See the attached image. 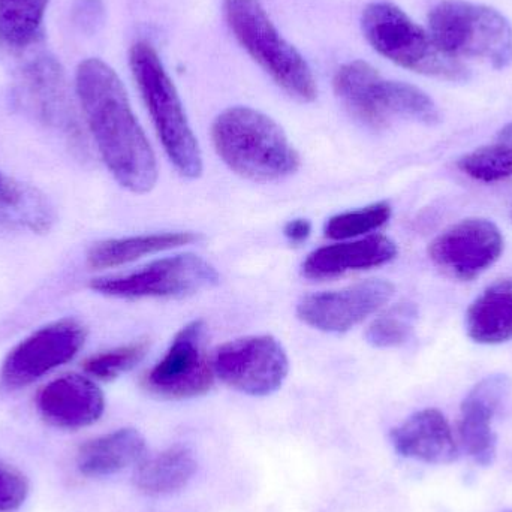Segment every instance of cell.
<instances>
[{
	"label": "cell",
	"mask_w": 512,
	"mask_h": 512,
	"mask_svg": "<svg viewBox=\"0 0 512 512\" xmlns=\"http://www.w3.org/2000/svg\"><path fill=\"white\" fill-rule=\"evenodd\" d=\"M75 93L111 176L132 194L152 191L158 162L117 72L98 57L83 60L75 72Z\"/></svg>",
	"instance_id": "obj_1"
},
{
	"label": "cell",
	"mask_w": 512,
	"mask_h": 512,
	"mask_svg": "<svg viewBox=\"0 0 512 512\" xmlns=\"http://www.w3.org/2000/svg\"><path fill=\"white\" fill-rule=\"evenodd\" d=\"M212 141L231 171L254 182H279L301 165L279 123L255 108L237 105L222 111L213 122Z\"/></svg>",
	"instance_id": "obj_2"
},
{
	"label": "cell",
	"mask_w": 512,
	"mask_h": 512,
	"mask_svg": "<svg viewBox=\"0 0 512 512\" xmlns=\"http://www.w3.org/2000/svg\"><path fill=\"white\" fill-rule=\"evenodd\" d=\"M129 68L171 164L180 176L198 179L203 174L200 144L158 50L149 41L135 42Z\"/></svg>",
	"instance_id": "obj_3"
},
{
	"label": "cell",
	"mask_w": 512,
	"mask_h": 512,
	"mask_svg": "<svg viewBox=\"0 0 512 512\" xmlns=\"http://www.w3.org/2000/svg\"><path fill=\"white\" fill-rule=\"evenodd\" d=\"M222 9L240 47L279 89L304 104L318 98L312 68L277 30L261 0H222Z\"/></svg>",
	"instance_id": "obj_4"
},
{
	"label": "cell",
	"mask_w": 512,
	"mask_h": 512,
	"mask_svg": "<svg viewBox=\"0 0 512 512\" xmlns=\"http://www.w3.org/2000/svg\"><path fill=\"white\" fill-rule=\"evenodd\" d=\"M333 89L354 119L376 131L387 128L394 117L429 126L441 122L438 105L424 90L385 80L364 60L343 63L334 74Z\"/></svg>",
	"instance_id": "obj_5"
},
{
	"label": "cell",
	"mask_w": 512,
	"mask_h": 512,
	"mask_svg": "<svg viewBox=\"0 0 512 512\" xmlns=\"http://www.w3.org/2000/svg\"><path fill=\"white\" fill-rule=\"evenodd\" d=\"M361 30L379 56L400 68L451 83L471 78L465 63L444 53L429 30L394 3H369L361 14Z\"/></svg>",
	"instance_id": "obj_6"
},
{
	"label": "cell",
	"mask_w": 512,
	"mask_h": 512,
	"mask_svg": "<svg viewBox=\"0 0 512 512\" xmlns=\"http://www.w3.org/2000/svg\"><path fill=\"white\" fill-rule=\"evenodd\" d=\"M429 32L454 59H474L492 68L512 65V26L498 9L469 0H442L429 14Z\"/></svg>",
	"instance_id": "obj_7"
},
{
	"label": "cell",
	"mask_w": 512,
	"mask_h": 512,
	"mask_svg": "<svg viewBox=\"0 0 512 512\" xmlns=\"http://www.w3.org/2000/svg\"><path fill=\"white\" fill-rule=\"evenodd\" d=\"M218 283L219 273L209 261L185 254L158 259L132 273L96 277L89 286L107 297L141 300L189 297Z\"/></svg>",
	"instance_id": "obj_8"
},
{
	"label": "cell",
	"mask_w": 512,
	"mask_h": 512,
	"mask_svg": "<svg viewBox=\"0 0 512 512\" xmlns=\"http://www.w3.org/2000/svg\"><path fill=\"white\" fill-rule=\"evenodd\" d=\"M215 378L206 324L198 319L176 334L164 358L144 376L143 385L159 399L189 400L209 393Z\"/></svg>",
	"instance_id": "obj_9"
},
{
	"label": "cell",
	"mask_w": 512,
	"mask_h": 512,
	"mask_svg": "<svg viewBox=\"0 0 512 512\" xmlns=\"http://www.w3.org/2000/svg\"><path fill=\"white\" fill-rule=\"evenodd\" d=\"M213 367L228 387L264 397L276 393L288 378L289 358L273 336H248L219 346Z\"/></svg>",
	"instance_id": "obj_10"
},
{
	"label": "cell",
	"mask_w": 512,
	"mask_h": 512,
	"mask_svg": "<svg viewBox=\"0 0 512 512\" xmlns=\"http://www.w3.org/2000/svg\"><path fill=\"white\" fill-rule=\"evenodd\" d=\"M87 339L78 319L62 318L24 337L6 355L2 381L8 388H23L65 366L77 357Z\"/></svg>",
	"instance_id": "obj_11"
},
{
	"label": "cell",
	"mask_w": 512,
	"mask_h": 512,
	"mask_svg": "<svg viewBox=\"0 0 512 512\" xmlns=\"http://www.w3.org/2000/svg\"><path fill=\"white\" fill-rule=\"evenodd\" d=\"M504 254V236L487 219H465L439 234L429 246L433 264L450 277L474 280Z\"/></svg>",
	"instance_id": "obj_12"
},
{
	"label": "cell",
	"mask_w": 512,
	"mask_h": 512,
	"mask_svg": "<svg viewBox=\"0 0 512 512\" xmlns=\"http://www.w3.org/2000/svg\"><path fill=\"white\" fill-rule=\"evenodd\" d=\"M394 292L388 280H364L339 291L307 295L298 303L297 316L324 333H346L382 309Z\"/></svg>",
	"instance_id": "obj_13"
},
{
	"label": "cell",
	"mask_w": 512,
	"mask_h": 512,
	"mask_svg": "<svg viewBox=\"0 0 512 512\" xmlns=\"http://www.w3.org/2000/svg\"><path fill=\"white\" fill-rule=\"evenodd\" d=\"M511 387L508 376H487L463 400L459 418L460 445L477 465L490 466L496 460L498 435L493 423L510 396Z\"/></svg>",
	"instance_id": "obj_14"
},
{
	"label": "cell",
	"mask_w": 512,
	"mask_h": 512,
	"mask_svg": "<svg viewBox=\"0 0 512 512\" xmlns=\"http://www.w3.org/2000/svg\"><path fill=\"white\" fill-rule=\"evenodd\" d=\"M36 408L45 423L57 429L78 430L92 426L105 411V397L90 376H59L36 397Z\"/></svg>",
	"instance_id": "obj_15"
},
{
	"label": "cell",
	"mask_w": 512,
	"mask_h": 512,
	"mask_svg": "<svg viewBox=\"0 0 512 512\" xmlns=\"http://www.w3.org/2000/svg\"><path fill=\"white\" fill-rule=\"evenodd\" d=\"M18 98L42 123L63 131H74L65 72L56 57L41 54L18 72Z\"/></svg>",
	"instance_id": "obj_16"
},
{
	"label": "cell",
	"mask_w": 512,
	"mask_h": 512,
	"mask_svg": "<svg viewBox=\"0 0 512 512\" xmlns=\"http://www.w3.org/2000/svg\"><path fill=\"white\" fill-rule=\"evenodd\" d=\"M394 450L405 459L427 465H448L459 457V445L445 415L423 409L403 421L390 435Z\"/></svg>",
	"instance_id": "obj_17"
},
{
	"label": "cell",
	"mask_w": 512,
	"mask_h": 512,
	"mask_svg": "<svg viewBox=\"0 0 512 512\" xmlns=\"http://www.w3.org/2000/svg\"><path fill=\"white\" fill-rule=\"evenodd\" d=\"M397 252L396 243L388 237L369 236L316 249L307 256L301 271L307 279H333L351 271L381 267L393 261Z\"/></svg>",
	"instance_id": "obj_18"
},
{
	"label": "cell",
	"mask_w": 512,
	"mask_h": 512,
	"mask_svg": "<svg viewBox=\"0 0 512 512\" xmlns=\"http://www.w3.org/2000/svg\"><path fill=\"white\" fill-rule=\"evenodd\" d=\"M146 439L135 429H120L81 445L77 468L89 478L110 477L146 457Z\"/></svg>",
	"instance_id": "obj_19"
},
{
	"label": "cell",
	"mask_w": 512,
	"mask_h": 512,
	"mask_svg": "<svg viewBox=\"0 0 512 512\" xmlns=\"http://www.w3.org/2000/svg\"><path fill=\"white\" fill-rule=\"evenodd\" d=\"M466 330L481 345H499L512 339V279L493 283L469 306Z\"/></svg>",
	"instance_id": "obj_20"
},
{
	"label": "cell",
	"mask_w": 512,
	"mask_h": 512,
	"mask_svg": "<svg viewBox=\"0 0 512 512\" xmlns=\"http://www.w3.org/2000/svg\"><path fill=\"white\" fill-rule=\"evenodd\" d=\"M194 453L183 445H174L138 463L134 483L147 496H167L185 489L195 472Z\"/></svg>",
	"instance_id": "obj_21"
},
{
	"label": "cell",
	"mask_w": 512,
	"mask_h": 512,
	"mask_svg": "<svg viewBox=\"0 0 512 512\" xmlns=\"http://www.w3.org/2000/svg\"><path fill=\"white\" fill-rule=\"evenodd\" d=\"M194 233H156L123 237L95 243L87 252V265L93 270L120 267L147 255L159 254L170 249L182 248L197 242Z\"/></svg>",
	"instance_id": "obj_22"
},
{
	"label": "cell",
	"mask_w": 512,
	"mask_h": 512,
	"mask_svg": "<svg viewBox=\"0 0 512 512\" xmlns=\"http://www.w3.org/2000/svg\"><path fill=\"white\" fill-rule=\"evenodd\" d=\"M50 0H0V44L23 50L41 35Z\"/></svg>",
	"instance_id": "obj_23"
},
{
	"label": "cell",
	"mask_w": 512,
	"mask_h": 512,
	"mask_svg": "<svg viewBox=\"0 0 512 512\" xmlns=\"http://www.w3.org/2000/svg\"><path fill=\"white\" fill-rule=\"evenodd\" d=\"M391 206L385 201L370 204L363 209L340 213L328 219L324 227L325 237L331 240H354L384 227L390 221Z\"/></svg>",
	"instance_id": "obj_24"
},
{
	"label": "cell",
	"mask_w": 512,
	"mask_h": 512,
	"mask_svg": "<svg viewBox=\"0 0 512 512\" xmlns=\"http://www.w3.org/2000/svg\"><path fill=\"white\" fill-rule=\"evenodd\" d=\"M462 173L477 182L498 183L512 177V144L480 147L459 159Z\"/></svg>",
	"instance_id": "obj_25"
},
{
	"label": "cell",
	"mask_w": 512,
	"mask_h": 512,
	"mask_svg": "<svg viewBox=\"0 0 512 512\" xmlns=\"http://www.w3.org/2000/svg\"><path fill=\"white\" fill-rule=\"evenodd\" d=\"M417 307L400 303L379 315L366 331V339L375 348H397L405 345L414 333Z\"/></svg>",
	"instance_id": "obj_26"
},
{
	"label": "cell",
	"mask_w": 512,
	"mask_h": 512,
	"mask_svg": "<svg viewBox=\"0 0 512 512\" xmlns=\"http://www.w3.org/2000/svg\"><path fill=\"white\" fill-rule=\"evenodd\" d=\"M150 349V342L147 339L110 349V351L99 352L84 361V372L96 381H114L129 372L141 363Z\"/></svg>",
	"instance_id": "obj_27"
},
{
	"label": "cell",
	"mask_w": 512,
	"mask_h": 512,
	"mask_svg": "<svg viewBox=\"0 0 512 512\" xmlns=\"http://www.w3.org/2000/svg\"><path fill=\"white\" fill-rule=\"evenodd\" d=\"M29 495L27 478L14 466L0 460V512L18 510Z\"/></svg>",
	"instance_id": "obj_28"
},
{
	"label": "cell",
	"mask_w": 512,
	"mask_h": 512,
	"mask_svg": "<svg viewBox=\"0 0 512 512\" xmlns=\"http://www.w3.org/2000/svg\"><path fill=\"white\" fill-rule=\"evenodd\" d=\"M283 234H285L286 240L294 245H301L309 239L312 234V224L307 219H294L289 221L288 224L283 228Z\"/></svg>",
	"instance_id": "obj_29"
},
{
	"label": "cell",
	"mask_w": 512,
	"mask_h": 512,
	"mask_svg": "<svg viewBox=\"0 0 512 512\" xmlns=\"http://www.w3.org/2000/svg\"><path fill=\"white\" fill-rule=\"evenodd\" d=\"M499 138H501L502 143L512 144V122L505 125L504 128L499 132Z\"/></svg>",
	"instance_id": "obj_30"
},
{
	"label": "cell",
	"mask_w": 512,
	"mask_h": 512,
	"mask_svg": "<svg viewBox=\"0 0 512 512\" xmlns=\"http://www.w3.org/2000/svg\"><path fill=\"white\" fill-rule=\"evenodd\" d=\"M6 174H3L2 171H0V188H2L3 186V183H5V180H6Z\"/></svg>",
	"instance_id": "obj_31"
}]
</instances>
